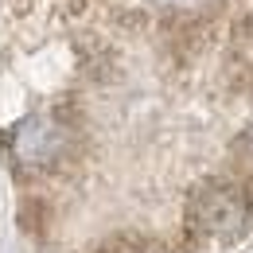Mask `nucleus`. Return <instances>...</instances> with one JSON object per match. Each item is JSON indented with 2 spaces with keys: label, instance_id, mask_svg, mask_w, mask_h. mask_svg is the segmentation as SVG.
Returning a JSON list of instances; mask_svg holds the SVG:
<instances>
[{
  "label": "nucleus",
  "instance_id": "nucleus-1",
  "mask_svg": "<svg viewBox=\"0 0 253 253\" xmlns=\"http://www.w3.org/2000/svg\"><path fill=\"white\" fill-rule=\"evenodd\" d=\"M253 222V191L242 179H199L187 195V234L207 242H234Z\"/></svg>",
  "mask_w": 253,
  "mask_h": 253
},
{
  "label": "nucleus",
  "instance_id": "nucleus-2",
  "mask_svg": "<svg viewBox=\"0 0 253 253\" xmlns=\"http://www.w3.org/2000/svg\"><path fill=\"white\" fill-rule=\"evenodd\" d=\"M16 160L24 168H35V171H55L63 168L70 152H74V125L66 121L63 113H39V117H28L24 125L16 128Z\"/></svg>",
  "mask_w": 253,
  "mask_h": 253
},
{
  "label": "nucleus",
  "instance_id": "nucleus-3",
  "mask_svg": "<svg viewBox=\"0 0 253 253\" xmlns=\"http://www.w3.org/2000/svg\"><path fill=\"white\" fill-rule=\"evenodd\" d=\"M90 253H168L164 242H156L152 234H132V230H121V234H109L90 246Z\"/></svg>",
  "mask_w": 253,
  "mask_h": 253
},
{
  "label": "nucleus",
  "instance_id": "nucleus-4",
  "mask_svg": "<svg viewBox=\"0 0 253 253\" xmlns=\"http://www.w3.org/2000/svg\"><path fill=\"white\" fill-rule=\"evenodd\" d=\"M242 156H246V168H250V175H253V128L242 136Z\"/></svg>",
  "mask_w": 253,
  "mask_h": 253
}]
</instances>
